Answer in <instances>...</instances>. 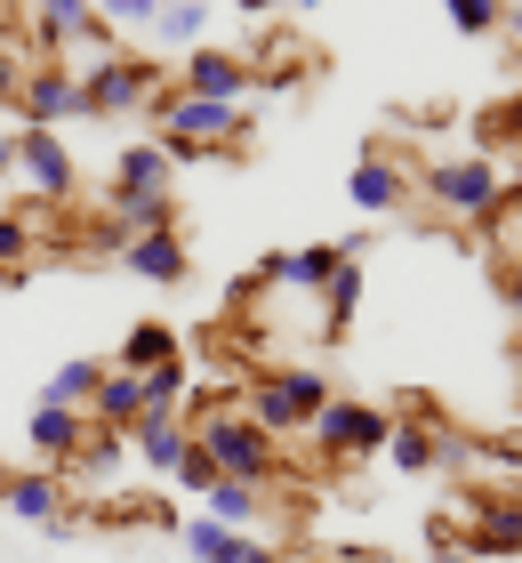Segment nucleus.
Here are the masks:
<instances>
[{
  "label": "nucleus",
  "instance_id": "1",
  "mask_svg": "<svg viewBox=\"0 0 522 563\" xmlns=\"http://www.w3.org/2000/svg\"><path fill=\"white\" fill-rule=\"evenodd\" d=\"M418 186H426V201L442 218H466V225H490L507 210V177H499L490 153H434Z\"/></svg>",
  "mask_w": 522,
  "mask_h": 563
},
{
  "label": "nucleus",
  "instance_id": "2",
  "mask_svg": "<svg viewBox=\"0 0 522 563\" xmlns=\"http://www.w3.org/2000/svg\"><path fill=\"white\" fill-rule=\"evenodd\" d=\"M193 443H201V459H209V467H218L225 483H257V492H266L274 467H281V459H274V434L257 427V419L242 411V402L209 411V419L193 427Z\"/></svg>",
  "mask_w": 522,
  "mask_h": 563
},
{
  "label": "nucleus",
  "instance_id": "3",
  "mask_svg": "<svg viewBox=\"0 0 522 563\" xmlns=\"http://www.w3.org/2000/svg\"><path fill=\"white\" fill-rule=\"evenodd\" d=\"M330 395H337V387H330L322 371H266V378L249 387L242 411L266 427V434H298V427H313V411H322Z\"/></svg>",
  "mask_w": 522,
  "mask_h": 563
},
{
  "label": "nucleus",
  "instance_id": "4",
  "mask_svg": "<svg viewBox=\"0 0 522 563\" xmlns=\"http://www.w3.org/2000/svg\"><path fill=\"white\" fill-rule=\"evenodd\" d=\"M306 434H313V451H322V459H378L386 434H395V419H386L378 402H362V395H330Z\"/></svg>",
  "mask_w": 522,
  "mask_h": 563
},
{
  "label": "nucleus",
  "instance_id": "5",
  "mask_svg": "<svg viewBox=\"0 0 522 563\" xmlns=\"http://www.w3.org/2000/svg\"><path fill=\"white\" fill-rule=\"evenodd\" d=\"M162 97V65L153 57H89L81 65V106L89 113H137V106H153Z\"/></svg>",
  "mask_w": 522,
  "mask_h": 563
},
{
  "label": "nucleus",
  "instance_id": "6",
  "mask_svg": "<svg viewBox=\"0 0 522 563\" xmlns=\"http://www.w3.org/2000/svg\"><path fill=\"white\" fill-rule=\"evenodd\" d=\"M162 113V145H218V137H242V106H209V97H186V89H162L153 97Z\"/></svg>",
  "mask_w": 522,
  "mask_h": 563
},
{
  "label": "nucleus",
  "instance_id": "7",
  "mask_svg": "<svg viewBox=\"0 0 522 563\" xmlns=\"http://www.w3.org/2000/svg\"><path fill=\"white\" fill-rule=\"evenodd\" d=\"M346 266V242H306V250H266L249 266V290H322Z\"/></svg>",
  "mask_w": 522,
  "mask_h": 563
},
{
  "label": "nucleus",
  "instance_id": "8",
  "mask_svg": "<svg viewBox=\"0 0 522 563\" xmlns=\"http://www.w3.org/2000/svg\"><path fill=\"white\" fill-rule=\"evenodd\" d=\"M16 106H24V121H33V130H57V121L89 113V106H81V73H73L65 57H48V65H24V89H16Z\"/></svg>",
  "mask_w": 522,
  "mask_h": 563
},
{
  "label": "nucleus",
  "instance_id": "9",
  "mask_svg": "<svg viewBox=\"0 0 522 563\" xmlns=\"http://www.w3.org/2000/svg\"><path fill=\"white\" fill-rule=\"evenodd\" d=\"M177 89L186 97H209V106H242V97L257 89V73L249 57H233V48H186V73H177Z\"/></svg>",
  "mask_w": 522,
  "mask_h": 563
},
{
  "label": "nucleus",
  "instance_id": "10",
  "mask_svg": "<svg viewBox=\"0 0 522 563\" xmlns=\"http://www.w3.org/2000/svg\"><path fill=\"white\" fill-rule=\"evenodd\" d=\"M16 169L41 201H73V153H65L57 130H33V121H24L16 130Z\"/></svg>",
  "mask_w": 522,
  "mask_h": 563
},
{
  "label": "nucleus",
  "instance_id": "11",
  "mask_svg": "<svg viewBox=\"0 0 522 563\" xmlns=\"http://www.w3.org/2000/svg\"><path fill=\"white\" fill-rule=\"evenodd\" d=\"M346 201L362 218H386V210H402V201H410V177H402V162H386V153H378V137H362V162L346 177Z\"/></svg>",
  "mask_w": 522,
  "mask_h": 563
},
{
  "label": "nucleus",
  "instance_id": "12",
  "mask_svg": "<svg viewBox=\"0 0 522 563\" xmlns=\"http://www.w3.org/2000/svg\"><path fill=\"white\" fill-rule=\"evenodd\" d=\"M121 266L137 274V282H153V290H177V282L193 274L186 234H177V225H162V234H129V242H121Z\"/></svg>",
  "mask_w": 522,
  "mask_h": 563
},
{
  "label": "nucleus",
  "instance_id": "13",
  "mask_svg": "<svg viewBox=\"0 0 522 563\" xmlns=\"http://www.w3.org/2000/svg\"><path fill=\"white\" fill-rule=\"evenodd\" d=\"M24 443H33L48 467H73V459L89 451V411H65V402H33V419H24Z\"/></svg>",
  "mask_w": 522,
  "mask_h": 563
},
{
  "label": "nucleus",
  "instance_id": "14",
  "mask_svg": "<svg viewBox=\"0 0 522 563\" xmlns=\"http://www.w3.org/2000/svg\"><path fill=\"white\" fill-rule=\"evenodd\" d=\"M458 548L475 563H514L522 555V499H490L475 516V531H458Z\"/></svg>",
  "mask_w": 522,
  "mask_h": 563
},
{
  "label": "nucleus",
  "instance_id": "15",
  "mask_svg": "<svg viewBox=\"0 0 522 563\" xmlns=\"http://www.w3.org/2000/svg\"><path fill=\"white\" fill-rule=\"evenodd\" d=\"M137 419H145V378L104 371V378H97V395H89V427H104V434H129Z\"/></svg>",
  "mask_w": 522,
  "mask_h": 563
},
{
  "label": "nucleus",
  "instance_id": "16",
  "mask_svg": "<svg viewBox=\"0 0 522 563\" xmlns=\"http://www.w3.org/2000/svg\"><path fill=\"white\" fill-rule=\"evenodd\" d=\"M129 443H137V459L153 475H177V467H186V451H193V427L186 419H137V427H129Z\"/></svg>",
  "mask_w": 522,
  "mask_h": 563
},
{
  "label": "nucleus",
  "instance_id": "17",
  "mask_svg": "<svg viewBox=\"0 0 522 563\" xmlns=\"http://www.w3.org/2000/svg\"><path fill=\"white\" fill-rule=\"evenodd\" d=\"M362 290H370V274H362V258L346 250V266H337V274L322 282V339H346V330H354Z\"/></svg>",
  "mask_w": 522,
  "mask_h": 563
},
{
  "label": "nucleus",
  "instance_id": "18",
  "mask_svg": "<svg viewBox=\"0 0 522 563\" xmlns=\"http://www.w3.org/2000/svg\"><path fill=\"white\" fill-rule=\"evenodd\" d=\"M0 499H9L24 523H41V531L65 523V483H57V467H48V475H9V492H0Z\"/></svg>",
  "mask_w": 522,
  "mask_h": 563
},
{
  "label": "nucleus",
  "instance_id": "19",
  "mask_svg": "<svg viewBox=\"0 0 522 563\" xmlns=\"http://www.w3.org/2000/svg\"><path fill=\"white\" fill-rule=\"evenodd\" d=\"M177 322H129V339H121V363L113 371H129V378H145V371H162V363H177Z\"/></svg>",
  "mask_w": 522,
  "mask_h": 563
},
{
  "label": "nucleus",
  "instance_id": "20",
  "mask_svg": "<svg viewBox=\"0 0 522 563\" xmlns=\"http://www.w3.org/2000/svg\"><path fill=\"white\" fill-rule=\"evenodd\" d=\"M89 24H97V0H33V33L57 48V57H65V48H81Z\"/></svg>",
  "mask_w": 522,
  "mask_h": 563
},
{
  "label": "nucleus",
  "instance_id": "21",
  "mask_svg": "<svg viewBox=\"0 0 522 563\" xmlns=\"http://www.w3.org/2000/svg\"><path fill=\"white\" fill-rule=\"evenodd\" d=\"M434 443H442V427L418 411V419H402L395 434H386V459H395L402 475H426V467H442V451H434Z\"/></svg>",
  "mask_w": 522,
  "mask_h": 563
},
{
  "label": "nucleus",
  "instance_id": "22",
  "mask_svg": "<svg viewBox=\"0 0 522 563\" xmlns=\"http://www.w3.org/2000/svg\"><path fill=\"white\" fill-rule=\"evenodd\" d=\"M113 194H169V153L162 145H121Z\"/></svg>",
  "mask_w": 522,
  "mask_h": 563
},
{
  "label": "nucleus",
  "instance_id": "23",
  "mask_svg": "<svg viewBox=\"0 0 522 563\" xmlns=\"http://www.w3.org/2000/svg\"><path fill=\"white\" fill-rule=\"evenodd\" d=\"M162 225H177V201H169V194H113V242L162 234Z\"/></svg>",
  "mask_w": 522,
  "mask_h": 563
},
{
  "label": "nucleus",
  "instance_id": "24",
  "mask_svg": "<svg viewBox=\"0 0 522 563\" xmlns=\"http://www.w3.org/2000/svg\"><path fill=\"white\" fill-rule=\"evenodd\" d=\"M113 371V363H97V354H73V363H57V378L41 387V402H65V411H89V395H97V378Z\"/></svg>",
  "mask_w": 522,
  "mask_h": 563
},
{
  "label": "nucleus",
  "instance_id": "25",
  "mask_svg": "<svg viewBox=\"0 0 522 563\" xmlns=\"http://www.w3.org/2000/svg\"><path fill=\"white\" fill-rule=\"evenodd\" d=\"M242 548H249V531H233V523H218V516L186 523V555H193V563H233Z\"/></svg>",
  "mask_w": 522,
  "mask_h": 563
},
{
  "label": "nucleus",
  "instance_id": "26",
  "mask_svg": "<svg viewBox=\"0 0 522 563\" xmlns=\"http://www.w3.org/2000/svg\"><path fill=\"white\" fill-rule=\"evenodd\" d=\"M145 419H186V354L145 371Z\"/></svg>",
  "mask_w": 522,
  "mask_h": 563
},
{
  "label": "nucleus",
  "instance_id": "27",
  "mask_svg": "<svg viewBox=\"0 0 522 563\" xmlns=\"http://www.w3.org/2000/svg\"><path fill=\"white\" fill-rule=\"evenodd\" d=\"M201 499H209V516L233 523V531H249V523H257V483H225V475H218Z\"/></svg>",
  "mask_w": 522,
  "mask_h": 563
},
{
  "label": "nucleus",
  "instance_id": "28",
  "mask_svg": "<svg viewBox=\"0 0 522 563\" xmlns=\"http://www.w3.org/2000/svg\"><path fill=\"white\" fill-rule=\"evenodd\" d=\"M201 24H209V9H201V0H169V9L153 16V33H162L169 48H201Z\"/></svg>",
  "mask_w": 522,
  "mask_h": 563
},
{
  "label": "nucleus",
  "instance_id": "29",
  "mask_svg": "<svg viewBox=\"0 0 522 563\" xmlns=\"http://www.w3.org/2000/svg\"><path fill=\"white\" fill-rule=\"evenodd\" d=\"M442 9H451V24H458V33H499V24H507V0H442Z\"/></svg>",
  "mask_w": 522,
  "mask_h": 563
},
{
  "label": "nucleus",
  "instance_id": "30",
  "mask_svg": "<svg viewBox=\"0 0 522 563\" xmlns=\"http://www.w3.org/2000/svg\"><path fill=\"white\" fill-rule=\"evenodd\" d=\"M24 250H33V225H24V218H0V274H16Z\"/></svg>",
  "mask_w": 522,
  "mask_h": 563
},
{
  "label": "nucleus",
  "instance_id": "31",
  "mask_svg": "<svg viewBox=\"0 0 522 563\" xmlns=\"http://www.w3.org/2000/svg\"><path fill=\"white\" fill-rule=\"evenodd\" d=\"M97 16L104 24H153V16H162V0H97Z\"/></svg>",
  "mask_w": 522,
  "mask_h": 563
},
{
  "label": "nucleus",
  "instance_id": "32",
  "mask_svg": "<svg viewBox=\"0 0 522 563\" xmlns=\"http://www.w3.org/2000/svg\"><path fill=\"white\" fill-rule=\"evenodd\" d=\"M177 483H186V492H209V483H218V467H209V459H201V443L186 451V467H177Z\"/></svg>",
  "mask_w": 522,
  "mask_h": 563
},
{
  "label": "nucleus",
  "instance_id": "33",
  "mask_svg": "<svg viewBox=\"0 0 522 563\" xmlns=\"http://www.w3.org/2000/svg\"><path fill=\"white\" fill-rule=\"evenodd\" d=\"M16 89H24V57H9V48H0V106H9Z\"/></svg>",
  "mask_w": 522,
  "mask_h": 563
},
{
  "label": "nucleus",
  "instance_id": "34",
  "mask_svg": "<svg viewBox=\"0 0 522 563\" xmlns=\"http://www.w3.org/2000/svg\"><path fill=\"white\" fill-rule=\"evenodd\" d=\"M499 290H507V306L522 314V266H507V274H499Z\"/></svg>",
  "mask_w": 522,
  "mask_h": 563
},
{
  "label": "nucleus",
  "instance_id": "35",
  "mask_svg": "<svg viewBox=\"0 0 522 563\" xmlns=\"http://www.w3.org/2000/svg\"><path fill=\"white\" fill-rule=\"evenodd\" d=\"M426 563H475V555H466V548L451 540V548H426Z\"/></svg>",
  "mask_w": 522,
  "mask_h": 563
},
{
  "label": "nucleus",
  "instance_id": "36",
  "mask_svg": "<svg viewBox=\"0 0 522 563\" xmlns=\"http://www.w3.org/2000/svg\"><path fill=\"white\" fill-rule=\"evenodd\" d=\"M233 563H281V555H274V548H257V540H249V548H242V555H233Z\"/></svg>",
  "mask_w": 522,
  "mask_h": 563
},
{
  "label": "nucleus",
  "instance_id": "37",
  "mask_svg": "<svg viewBox=\"0 0 522 563\" xmlns=\"http://www.w3.org/2000/svg\"><path fill=\"white\" fill-rule=\"evenodd\" d=\"M499 121H507V137H522V97H514V106H507Z\"/></svg>",
  "mask_w": 522,
  "mask_h": 563
},
{
  "label": "nucleus",
  "instance_id": "38",
  "mask_svg": "<svg viewBox=\"0 0 522 563\" xmlns=\"http://www.w3.org/2000/svg\"><path fill=\"white\" fill-rule=\"evenodd\" d=\"M507 41L522 48V0H514V9H507Z\"/></svg>",
  "mask_w": 522,
  "mask_h": 563
},
{
  "label": "nucleus",
  "instance_id": "39",
  "mask_svg": "<svg viewBox=\"0 0 522 563\" xmlns=\"http://www.w3.org/2000/svg\"><path fill=\"white\" fill-rule=\"evenodd\" d=\"M16 169V137H0V177H9Z\"/></svg>",
  "mask_w": 522,
  "mask_h": 563
},
{
  "label": "nucleus",
  "instance_id": "40",
  "mask_svg": "<svg viewBox=\"0 0 522 563\" xmlns=\"http://www.w3.org/2000/svg\"><path fill=\"white\" fill-rule=\"evenodd\" d=\"M233 9H242V16H249V9H281V0H233Z\"/></svg>",
  "mask_w": 522,
  "mask_h": 563
},
{
  "label": "nucleus",
  "instance_id": "41",
  "mask_svg": "<svg viewBox=\"0 0 522 563\" xmlns=\"http://www.w3.org/2000/svg\"><path fill=\"white\" fill-rule=\"evenodd\" d=\"M0 492H9V467H0Z\"/></svg>",
  "mask_w": 522,
  "mask_h": 563
},
{
  "label": "nucleus",
  "instance_id": "42",
  "mask_svg": "<svg viewBox=\"0 0 522 563\" xmlns=\"http://www.w3.org/2000/svg\"><path fill=\"white\" fill-rule=\"evenodd\" d=\"M298 9H313V0H298Z\"/></svg>",
  "mask_w": 522,
  "mask_h": 563
},
{
  "label": "nucleus",
  "instance_id": "43",
  "mask_svg": "<svg viewBox=\"0 0 522 563\" xmlns=\"http://www.w3.org/2000/svg\"><path fill=\"white\" fill-rule=\"evenodd\" d=\"M514 467H522V451H514Z\"/></svg>",
  "mask_w": 522,
  "mask_h": 563
},
{
  "label": "nucleus",
  "instance_id": "44",
  "mask_svg": "<svg viewBox=\"0 0 522 563\" xmlns=\"http://www.w3.org/2000/svg\"><path fill=\"white\" fill-rule=\"evenodd\" d=\"M514 201H522V194H514Z\"/></svg>",
  "mask_w": 522,
  "mask_h": 563
}]
</instances>
